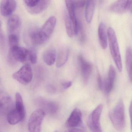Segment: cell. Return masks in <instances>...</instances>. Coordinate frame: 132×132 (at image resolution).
I'll return each mask as SVG.
<instances>
[{
    "label": "cell",
    "mask_w": 132,
    "mask_h": 132,
    "mask_svg": "<svg viewBox=\"0 0 132 132\" xmlns=\"http://www.w3.org/2000/svg\"><path fill=\"white\" fill-rule=\"evenodd\" d=\"M110 50L112 58L114 60L118 71L121 72L122 69L121 55L116 33L112 28H109L107 31Z\"/></svg>",
    "instance_id": "obj_3"
},
{
    "label": "cell",
    "mask_w": 132,
    "mask_h": 132,
    "mask_svg": "<svg viewBox=\"0 0 132 132\" xmlns=\"http://www.w3.org/2000/svg\"><path fill=\"white\" fill-rule=\"evenodd\" d=\"M45 115V112L40 108L32 112L28 122V129L30 132H40L41 131L42 125Z\"/></svg>",
    "instance_id": "obj_5"
},
{
    "label": "cell",
    "mask_w": 132,
    "mask_h": 132,
    "mask_svg": "<svg viewBox=\"0 0 132 132\" xmlns=\"http://www.w3.org/2000/svg\"><path fill=\"white\" fill-rule=\"evenodd\" d=\"M69 56V51L67 48H63L59 51L57 54L56 65L58 68H61L66 63Z\"/></svg>",
    "instance_id": "obj_19"
},
{
    "label": "cell",
    "mask_w": 132,
    "mask_h": 132,
    "mask_svg": "<svg viewBox=\"0 0 132 132\" xmlns=\"http://www.w3.org/2000/svg\"><path fill=\"white\" fill-rule=\"evenodd\" d=\"M8 41L10 48L19 46V37L16 34H10L8 37Z\"/></svg>",
    "instance_id": "obj_26"
},
{
    "label": "cell",
    "mask_w": 132,
    "mask_h": 132,
    "mask_svg": "<svg viewBox=\"0 0 132 132\" xmlns=\"http://www.w3.org/2000/svg\"><path fill=\"white\" fill-rule=\"evenodd\" d=\"M16 8L15 0H2L0 4V12L3 16H11Z\"/></svg>",
    "instance_id": "obj_13"
},
{
    "label": "cell",
    "mask_w": 132,
    "mask_h": 132,
    "mask_svg": "<svg viewBox=\"0 0 132 132\" xmlns=\"http://www.w3.org/2000/svg\"><path fill=\"white\" fill-rule=\"evenodd\" d=\"M82 115L81 110L76 108L72 112L66 122V125L71 132H82L85 130L80 128L82 126Z\"/></svg>",
    "instance_id": "obj_6"
},
{
    "label": "cell",
    "mask_w": 132,
    "mask_h": 132,
    "mask_svg": "<svg viewBox=\"0 0 132 132\" xmlns=\"http://www.w3.org/2000/svg\"><path fill=\"white\" fill-rule=\"evenodd\" d=\"M1 25H2V22L0 21V30H1Z\"/></svg>",
    "instance_id": "obj_33"
},
{
    "label": "cell",
    "mask_w": 132,
    "mask_h": 132,
    "mask_svg": "<svg viewBox=\"0 0 132 132\" xmlns=\"http://www.w3.org/2000/svg\"><path fill=\"white\" fill-rule=\"evenodd\" d=\"M57 52L53 48L47 50L44 52L43 59L45 63L49 66H51L54 64L57 57Z\"/></svg>",
    "instance_id": "obj_21"
},
{
    "label": "cell",
    "mask_w": 132,
    "mask_h": 132,
    "mask_svg": "<svg viewBox=\"0 0 132 132\" xmlns=\"http://www.w3.org/2000/svg\"><path fill=\"white\" fill-rule=\"evenodd\" d=\"M103 108V105L100 104L93 110L89 116L88 120V126L93 132L102 131L100 119Z\"/></svg>",
    "instance_id": "obj_8"
},
{
    "label": "cell",
    "mask_w": 132,
    "mask_h": 132,
    "mask_svg": "<svg viewBox=\"0 0 132 132\" xmlns=\"http://www.w3.org/2000/svg\"><path fill=\"white\" fill-rule=\"evenodd\" d=\"M28 61L33 64L37 63V55L36 52L30 50L28 55Z\"/></svg>",
    "instance_id": "obj_27"
},
{
    "label": "cell",
    "mask_w": 132,
    "mask_h": 132,
    "mask_svg": "<svg viewBox=\"0 0 132 132\" xmlns=\"http://www.w3.org/2000/svg\"><path fill=\"white\" fill-rule=\"evenodd\" d=\"M37 103L40 109H42L45 113L54 115L57 113L59 110V106L56 102L48 101L45 99L40 98L37 100Z\"/></svg>",
    "instance_id": "obj_11"
},
{
    "label": "cell",
    "mask_w": 132,
    "mask_h": 132,
    "mask_svg": "<svg viewBox=\"0 0 132 132\" xmlns=\"http://www.w3.org/2000/svg\"><path fill=\"white\" fill-rule=\"evenodd\" d=\"M66 7L68 12V16L73 22L75 27V35L78 34L79 22L77 20L75 13V0H65Z\"/></svg>",
    "instance_id": "obj_15"
},
{
    "label": "cell",
    "mask_w": 132,
    "mask_h": 132,
    "mask_svg": "<svg viewBox=\"0 0 132 132\" xmlns=\"http://www.w3.org/2000/svg\"><path fill=\"white\" fill-rule=\"evenodd\" d=\"M46 90L48 92L51 94L55 93L57 91V88L54 85L52 84H49L46 86Z\"/></svg>",
    "instance_id": "obj_30"
},
{
    "label": "cell",
    "mask_w": 132,
    "mask_h": 132,
    "mask_svg": "<svg viewBox=\"0 0 132 132\" xmlns=\"http://www.w3.org/2000/svg\"><path fill=\"white\" fill-rule=\"evenodd\" d=\"M96 0H87L85 11V18L87 23H90L94 15Z\"/></svg>",
    "instance_id": "obj_22"
},
{
    "label": "cell",
    "mask_w": 132,
    "mask_h": 132,
    "mask_svg": "<svg viewBox=\"0 0 132 132\" xmlns=\"http://www.w3.org/2000/svg\"><path fill=\"white\" fill-rule=\"evenodd\" d=\"M12 105L11 98L0 92V113H5L7 111L9 112L12 109L10 108Z\"/></svg>",
    "instance_id": "obj_17"
},
{
    "label": "cell",
    "mask_w": 132,
    "mask_h": 132,
    "mask_svg": "<svg viewBox=\"0 0 132 132\" xmlns=\"http://www.w3.org/2000/svg\"><path fill=\"white\" fill-rule=\"evenodd\" d=\"M116 78V71L115 68L110 65L109 68L108 77L103 84V89L106 94L110 93L113 89Z\"/></svg>",
    "instance_id": "obj_14"
},
{
    "label": "cell",
    "mask_w": 132,
    "mask_h": 132,
    "mask_svg": "<svg viewBox=\"0 0 132 132\" xmlns=\"http://www.w3.org/2000/svg\"><path fill=\"white\" fill-rule=\"evenodd\" d=\"M126 64L127 71L130 82L132 81V50L130 47L127 49L126 54Z\"/></svg>",
    "instance_id": "obj_23"
},
{
    "label": "cell",
    "mask_w": 132,
    "mask_h": 132,
    "mask_svg": "<svg viewBox=\"0 0 132 132\" xmlns=\"http://www.w3.org/2000/svg\"><path fill=\"white\" fill-rule=\"evenodd\" d=\"M72 85V81H67L64 82L62 84V86L64 89H67L71 86Z\"/></svg>",
    "instance_id": "obj_32"
},
{
    "label": "cell",
    "mask_w": 132,
    "mask_h": 132,
    "mask_svg": "<svg viewBox=\"0 0 132 132\" xmlns=\"http://www.w3.org/2000/svg\"><path fill=\"white\" fill-rule=\"evenodd\" d=\"M110 11L116 13H123L132 10V0H118L110 6Z\"/></svg>",
    "instance_id": "obj_12"
},
{
    "label": "cell",
    "mask_w": 132,
    "mask_h": 132,
    "mask_svg": "<svg viewBox=\"0 0 132 132\" xmlns=\"http://www.w3.org/2000/svg\"><path fill=\"white\" fill-rule=\"evenodd\" d=\"M87 0H78L75 1L76 9V8H82L86 5Z\"/></svg>",
    "instance_id": "obj_28"
},
{
    "label": "cell",
    "mask_w": 132,
    "mask_h": 132,
    "mask_svg": "<svg viewBox=\"0 0 132 132\" xmlns=\"http://www.w3.org/2000/svg\"><path fill=\"white\" fill-rule=\"evenodd\" d=\"M98 35L100 44L102 48L105 49L107 46V35L105 24L101 23L98 29Z\"/></svg>",
    "instance_id": "obj_18"
},
{
    "label": "cell",
    "mask_w": 132,
    "mask_h": 132,
    "mask_svg": "<svg viewBox=\"0 0 132 132\" xmlns=\"http://www.w3.org/2000/svg\"><path fill=\"white\" fill-rule=\"evenodd\" d=\"M15 108L22 115L25 116V110L24 105L23 98L19 93H17L15 95Z\"/></svg>",
    "instance_id": "obj_24"
},
{
    "label": "cell",
    "mask_w": 132,
    "mask_h": 132,
    "mask_svg": "<svg viewBox=\"0 0 132 132\" xmlns=\"http://www.w3.org/2000/svg\"><path fill=\"white\" fill-rule=\"evenodd\" d=\"M109 117L114 128L119 131L124 129L125 125V109L122 99L109 113Z\"/></svg>",
    "instance_id": "obj_2"
},
{
    "label": "cell",
    "mask_w": 132,
    "mask_h": 132,
    "mask_svg": "<svg viewBox=\"0 0 132 132\" xmlns=\"http://www.w3.org/2000/svg\"><path fill=\"white\" fill-rule=\"evenodd\" d=\"M65 25L67 35L69 37H72L75 35V27L72 21L68 15L65 18Z\"/></svg>",
    "instance_id": "obj_25"
},
{
    "label": "cell",
    "mask_w": 132,
    "mask_h": 132,
    "mask_svg": "<svg viewBox=\"0 0 132 132\" xmlns=\"http://www.w3.org/2000/svg\"><path fill=\"white\" fill-rule=\"evenodd\" d=\"M78 61L81 70V76L83 83L86 85L92 72V64L86 61L81 55L78 56Z\"/></svg>",
    "instance_id": "obj_9"
},
{
    "label": "cell",
    "mask_w": 132,
    "mask_h": 132,
    "mask_svg": "<svg viewBox=\"0 0 132 132\" xmlns=\"http://www.w3.org/2000/svg\"><path fill=\"white\" fill-rule=\"evenodd\" d=\"M97 83H98V87L100 90L103 89V84L102 77L99 73L98 74L97 76Z\"/></svg>",
    "instance_id": "obj_31"
},
{
    "label": "cell",
    "mask_w": 132,
    "mask_h": 132,
    "mask_svg": "<svg viewBox=\"0 0 132 132\" xmlns=\"http://www.w3.org/2000/svg\"><path fill=\"white\" fill-rule=\"evenodd\" d=\"M24 117L25 116L22 115L17 110L14 108L12 109L7 113V120L10 124L14 125L23 121Z\"/></svg>",
    "instance_id": "obj_16"
},
{
    "label": "cell",
    "mask_w": 132,
    "mask_h": 132,
    "mask_svg": "<svg viewBox=\"0 0 132 132\" xmlns=\"http://www.w3.org/2000/svg\"><path fill=\"white\" fill-rule=\"evenodd\" d=\"M20 18L17 15H13L9 18L7 23V30L10 34H13L20 25Z\"/></svg>",
    "instance_id": "obj_20"
},
{
    "label": "cell",
    "mask_w": 132,
    "mask_h": 132,
    "mask_svg": "<svg viewBox=\"0 0 132 132\" xmlns=\"http://www.w3.org/2000/svg\"><path fill=\"white\" fill-rule=\"evenodd\" d=\"M30 50L19 46L10 48L8 55V61L11 64L18 62H24L28 61Z\"/></svg>",
    "instance_id": "obj_4"
},
{
    "label": "cell",
    "mask_w": 132,
    "mask_h": 132,
    "mask_svg": "<svg viewBox=\"0 0 132 132\" xmlns=\"http://www.w3.org/2000/svg\"><path fill=\"white\" fill-rule=\"evenodd\" d=\"M56 24V18L51 16L40 29L31 31L29 37L32 44L34 45H41L47 42L52 35Z\"/></svg>",
    "instance_id": "obj_1"
},
{
    "label": "cell",
    "mask_w": 132,
    "mask_h": 132,
    "mask_svg": "<svg viewBox=\"0 0 132 132\" xmlns=\"http://www.w3.org/2000/svg\"><path fill=\"white\" fill-rule=\"evenodd\" d=\"M13 78L22 85H28L33 78L32 69L30 65L27 63L24 65L18 71L13 74Z\"/></svg>",
    "instance_id": "obj_7"
},
{
    "label": "cell",
    "mask_w": 132,
    "mask_h": 132,
    "mask_svg": "<svg viewBox=\"0 0 132 132\" xmlns=\"http://www.w3.org/2000/svg\"><path fill=\"white\" fill-rule=\"evenodd\" d=\"M5 37L3 32L0 30V48L4 49L5 46Z\"/></svg>",
    "instance_id": "obj_29"
},
{
    "label": "cell",
    "mask_w": 132,
    "mask_h": 132,
    "mask_svg": "<svg viewBox=\"0 0 132 132\" xmlns=\"http://www.w3.org/2000/svg\"><path fill=\"white\" fill-rule=\"evenodd\" d=\"M24 3L30 13L37 14L47 7L48 0H23Z\"/></svg>",
    "instance_id": "obj_10"
}]
</instances>
